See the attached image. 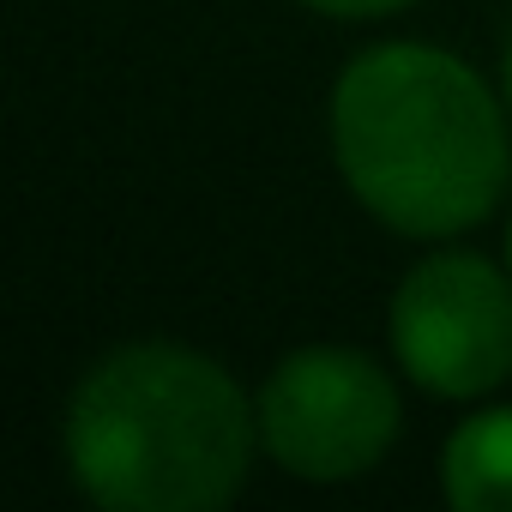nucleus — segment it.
<instances>
[{"instance_id":"nucleus-1","label":"nucleus","mask_w":512,"mask_h":512,"mask_svg":"<svg viewBox=\"0 0 512 512\" xmlns=\"http://www.w3.org/2000/svg\"><path fill=\"white\" fill-rule=\"evenodd\" d=\"M332 157L368 217L446 241L476 229L512 181L500 97L434 43H374L332 85Z\"/></svg>"},{"instance_id":"nucleus-2","label":"nucleus","mask_w":512,"mask_h":512,"mask_svg":"<svg viewBox=\"0 0 512 512\" xmlns=\"http://www.w3.org/2000/svg\"><path fill=\"white\" fill-rule=\"evenodd\" d=\"M67 470L109 512H217L260 452V404L187 344H121L73 392Z\"/></svg>"},{"instance_id":"nucleus-3","label":"nucleus","mask_w":512,"mask_h":512,"mask_svg":"<svg viewBox=\"0 0 512 512\" xmlns=\"http://www.w3.org/2000/svg\"><path fill=\"white\" fill-rule=\"evenodd\" d=\"M253 404H260V452L302 482L368 476L404 428L392 374L350 344L290 350Z\"/></svg>"},{"instance_id":"nucleus-4","label":"nucleus","mask_w":512,"mask_h":512,"mask_svg":"<svg viewBox=\"0 0 512 512\" xmlns=\"http://www.w3.org/2000/svg\"><path fill=\"white\" fill-rule=\"evenodd\" d=\"M392 356L434 398H482L512 380V266L434 253L392 290Z\"/></svg>"},{"instance_id":"nucleus-5","label":"nucleus","mask_w":512,"mask_h":512,"mask_svg":"<svg viewBox=\"0 0 512 512\" xmlns=\"http://www.w3.org/2000/svg\"><path fill=\"white\" fill-rule=\"evenodd\" d=\"M440 488L458 512H512V404L476 410L452 428Z\"/></svg>"},{"instance_id":"nucleus-6","label":"nucleus","mask_w":512,"mask_h":512,"mask_svg":"<svg viewBox=\"0 0 512 512\" xmlns=\"http://www.w3.org/2000/svg\"><path fill=\"white\" fill-rule=\"evenodd\" d=\"M302 7H314L326 19H386V13L416 7V0H302Z\"/></svg>"},{"instance_id":"nucleus-7","label":"nucleus","mask_w":512,"mask_h":512,"mask_svg":"<svg viewBox=\"0 0 512 512\" xmlns=\"http://www.w3.org/2000/svg\"><path fill=\"white\" fill-rule=\"evenodd\" d=\"M506 109H512V43H506Z\"/></svg>"},{"instance_id":"nucleus-8","label":"nucleus","mask_w":512,"mask_h":512,"mask_svg":"<svg viewBox=\"0 0 512 512\" xmlns=\"http://www.w3.org/2000/svg\"><path fill=\"white\" fill-rule=\"evenodd\" d=\"M506 266H512V223H506Z\"/></svg>"}]
</instances>
